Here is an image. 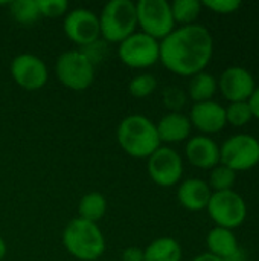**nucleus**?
<instances>
[{"label":"nucleus","instance_id":"f257e3e1","mask_svg":"<svg viewBox=\"0 0 259 261\" xmlns=\"http://www.w3.org/2000/svg\"><path fill=\"white\" fill-rule=\"evenodd\" d=\"M214 54V38L202 24H188L174 29L160 41L162 64L180 76H194L205 72Z\"/></svg>","mask_w":259,"mask_h":261},{"label":"nucleus","instance_id":"f03ea898","mask_svg":"<svg viewBox=\"0 0 259 261\" xmlns=\"http://www.w3.org/2000/svg\"><path fill=\"white\" fill-rule=\"evenodd\" d=\"M116 138L119 147L136 159H148L162 144L156 124L143 115L124 118L118 125Z\"/></svg>","mask_w":259,"mask_h":261},{"label":"nucleus","instance_id":"7ed1b4c3","mask_svg":"<svg viewBox=\"0 0 259 261\" xmlns=\"http://www.w3.org/2000/svg\"><path fill=\"white\" fill-rule=\"evenodd\" d=\"M66 251L79 261H96L105 252V237L98 223L84 219H73L63 232Z\"/></svg>","mask_w":259,"mask_h":261},{"label":"nucleus","instance_id":"20e7f679","mask_svg":"<svg viewBox=\"0 0 259 261\" xmlns=\"http://www.w3.org/2000/svg\"><path fill=\"white\" fill-rule=\"evenodd\" d=\"M101 37L108 43H122L137 28L136 3L131 0H111L99 15Z\"/></svg>","mask_w":259,"mask_h":261},{"label":"nucleus","instance_id":"39448f33","mask_svg":"<svg viewBox=\"0 0 259 261\" xmlns=\"http://www.w3.org/2000/svg\"><path fill=\"white\" fill-rule=\"evenodd\" d=\"M55 73L66 89L82 92L89 89L95 80V66L79 49H75L63 52L58 57Z\"/></svg>","mask_w":259,"mask_h":261},{"label":"nucleus","instance_id":"423d86ee","mask_svg":"<svg viewBox=\"0 0 259 261\" xmlns=\"http://www.w3.org/2000/svg\"><path fill=\"white\" fill-rule=\"evenodd\" d=\"M137 26L142 32L162 41L176 29L171 3L166 0H140L136 3Z\"/></svg>","mask_w":259,"mask_h":261},{"label":"nucleus","instance_id":"0eeeda50","mask_svg":"<svg viewBox=\"0 0 259 261\" xmlns=\"http://www.w3.org/2000/svg\"><path fill=\"white\" fill-rule=\"evenodd\" d=\"M206 210L218 228L231 231L241 226L247 217V205L244 199L234 190L212 193Z\"/></svg>","mask_w":259,"mask_h":261},{"label":"nucleus","instance_id":"6e6552de","mask_svg":"<svg viewBox=\"0 0 259 261\" xmlns=\"http://www.w3.org/2000/svg\"><path fill=\"white\" fill-rule=\"evenodd\" d=\"M119 60L131 69H147L160 60V41L140 32L131 34L118 47Z\"/></svg>","mask_w":259,"mask_h":261},{"label":"nucleus","instance_id":"1a4fd4ad","mask_svg":"<svg viewBox=\"0 0 259 261\" xmlns=\"http://www.w3.org/2000/svg\"><path fill=\"white\" fill-rule=\"evenodd\" d=\"M220 162L227 168L247 171L259 164V141L252 135H235L220 147Z\"/></svg>","mask_w":259,"mask_h":261},{"label":"nucleus","instance_id":"9d476101","mask_svg":"<svg viewBox=\"0 0 259 261\" xmlns=\"http://www.w3.org/2000/svg\"><path fill=\"white\" fill-rule=\"evenodd\" d=\"M148 174L156 185L171 188L182 180L183 159L174 148L160 145L148 158Z\"/></svg>","mask_w":259,"mask_h":261},{"label":"nucleus","instance_id":"9b49d317","mask_svg":"<svg viewBox=\"0 0 259 261\" xmlns=\"http://www.w3.org/2000/svg\"><path fill=\"white\" fill-rule=\"evenodd\" d=\"M64 32L70 41L79 47L101 40L99 17L87 8H75L64 17Z\"/></svg>","mask_w":259,"mask_h":261},{"label":"nucleus","instance_id":"f8f14e48","mask_svg":"<svg viewBox=\"0 0 259 261\" xmlns=\"http://www.w3.org/2000/svg\"><path fill=\"white\" fill-rule=\"evenodd\" d=\"M11 76L27 92L40 90L49 80L46 63L34 54H20L11 61Z\"/></svg>","mask_w":259,"mask_h":261},{"label":"nucleus","instance_id":"ddd939ff","mask_svg":"<svg viewBox=\"0 0 259 261\" xmlns=\"http://www.w3.org/2000/svg\"><path fill=\"white\" fill-rule=\"evenodd\" d=\"M218 87L229 102H243L250 99L252 93L256 89V84L255 78L247 69L232 66L221 73Z\"/></svg>","mask_w":259,"mask_h":261},{"label":"nucleus","instance_id":"4468645a","mask_svg":"<svg viewBox=\"0 0 259 261\" xmlns=\"http://www.w3.org/2000/svg\"><path fill=\"white\" fill-rule=\"evenodd\" d=\"M188 118L191 121V125L205 135L218 133L227 124L226 109L217 101H205L194 104Z\"/></svg>","mask_w":259,"mask_h":261},{"label":"nucleus","instance_id":"2eb2a0df","mask_svg":"<svg viewBox=\"0 0 259 261\" xmlns=\"http://www.w3.org/2000/svg\"><path fill=\"white\" fill-rule=\"evenodd\" d=\"M185 153L189 164L202 170H212L220 164L218 144L205 135L191 138L185 147Z\"/></svg>","mask_w":259,"mask_h":261},{"label":"nucleus","instance_id":"dca6fc26","mask_svg":"<svg viewBox=\"0 0 259 261\" xmlns=\"http://www.w3.org/2000/svg\"><path fill=\"white\" fill-rule=\"evenodd\" d=\"M211 196H212V190L209 184L197 177L183 180L177 190V199L180 205L192 213L206 210Z\"/></svg>","mask_w":259,"mask_h":261},{"label":"nucleus","instance_id":"f3484780","mask_svg":"<svg viewBox=\"0 0 259 261\" xmlns=\"http://www.w3.org/2000/svg\"><path fill=\"white\" fill-rule=\"evenodd\" d=\"M157 135L160 142L176 144L182 142L189 138L191 135V121L186 115L180 112H169L166 113L157 124Z\"/></svg>","mask_w":259,"mask_h":261},{"label":"nucleus","instance_id":"a211bd4d","mask_svg":"<svg viewBox=\"0 0 259 261\" xmlns=\"http://www.w3.org/2000/svg\"><path fill=\"white\" fill-rule=\"evenodd\" d=\"M206 245L209 254L221 258L223 261H234L240 255V245L237 236L231 229L215 226L209 231L206 237Z\"/></svg>","mask_w":259,"mask_h":261},{"label":"nucleus","instance_id":"6ab92c4d","mask_svg":"<svg viewBox=\"0 0 259 261\" xmlns=\"http://www.w3.org/2000/svg\"><path fill=\"white\" fill-rule=\"evenodd\" d=\"M182 246L172 237L153 240L143 251L145 261H182Z\"/></svg>","mask_w":259,"mask_h":261},{"label":"nucleus","instance_id":"aec40b11","mask_svg":"<svg viewBox=\"0 0 259 261\" xmlns=\"http://www.w3.org/2000/svg\"><path fill=\"white\" fill-rule=\"evenodd\" d=\"M79 219L92 223H98L107 213V199L98 191H92L82 196L78 205Z\"/></svg>","mask_w":259,"mask_h":261},{"label":"nucleus","instance_id":"412c9836","mask_svg":"<svg viewBox=\"0 0 259 261\" xmlns=\"http://www.w3.org/2000/svg\"><path fill=\"white\" fill-rule=\"evenodd\" d=\"M217 89H218V81L215 80V76L208 72H200L191 78L189 96L195 104L205 102V101H212Z\"/></svg>","mask_w":259,"mask_h":261},{"label":"nucleus","instance_id":"4be33fe9","mask_svg":"<svg viewBox=\"0 0 259 261\" xmlns=\"http://www.w3.org/2000/svg\"><path fill=\"white\" fill-rule=\"evenodd\" d=\"M11 17L21 26L34 24L41 15L38 11L37 0H15L9 3Z\"/></svg>","mask_w":259,"mask_h":261},{"label":"nucleus","instance_id":"5701e85b","mask_svg":"<svg viewBox=\"0 0 259 261\" xmlns=\"http://www.w3.org/2000/svg\"><path fill=\"white\" fill-rule=\"evenodd\" d=\"M202 2L198 0H176L171 3V11L176 23L182 26L194 24L202 12Z\"/></svg>","mask_w":259,"mask_h":261},{"label":"nucleus","instance_id":"b1692460","mask_svg":"<svg viewBox=\"0 0 259 261\" xmlns=\"http://www.w3.org/2000/svg\"><path fill=\"white\" fill-rule=\"evenodd\" d=\"M237 180V173L226 165H217L212 168L211 176H209V187L212 193H220V191H229L234 190Z\"/></svg>","mask_w":259,"mask_h":261},{"label":"nucleus","instance_id":"393cba45","mask_svg":"<svg viewBox=\"0 0 259 261\" xmlns=\"http://www.w3.org/2000/svg\"><path fill=\"white\" fill-rule=\"evenodd\" d=\"M157 89V80L156 76H153L151 73H140L136 75L130 84H128V92L131 96L137 98V99H143L148 98L150 95L154 93V90Z\"/></svg>","mask_w":259,"mask_h":261},{"label":"nucleus","instance_id":"a878e982","mask_svg":"<svg viewBox=\"0 0 259 261\" xmlns=\"http://www.w3.org/2000/svg\"><path fill=\"white\" fill-rule=\"evenodd\" d=\"M253 118L250 106L247 101L243 102H231L226 109V121L234 127H244Z\"/></svg>","mask_w":259,"mask_h":261},{"label":"nucleus","instance_id":"bb28decb","mask_svg":"<svg viewBox=\"0 0 259 261\" xmlns=\"http://www.w3.org/2000/svg\"><path fill=\"white\" fill-rule=\"evenodd\" d=\"M38 11L41 17L58 18L69 12L67 0H37Z\"/></svg>","mask_w":259,"mask_h":261},{"label":"nucleus","instance_id":"cd10ccee","mask_svg":"<svg viewBox=\"0 0 259 261\" xmlns=\"http://www.w3.org/2000/svg\"><path fill=\"white\" fill-rule=\"evenodd\" d=\"M202 5L217 14H232L241 8V2L238 0H205Z\"/></svg>","mask_w":259,"mask_h":261},{"label":"nucleus","instance_id":"c85d7f7f","mask_svg":"<svg viewBox=\"0 0 259 261\" xmlns=\"http://www.w3.org/2000/svg\"><path fill=\"white\" fill-rule=\"evenodd\" d=\"M186 98L185 93L177 89V87H168L163 92V102L168 109H171V112H179L183 104H185Z\"/></svg>","mask_w":259,"mask_h":261},{"label":"nucleus","instance_id":"c756f323","mask_svg":"<svg viewBox=\"0 0 259 261\" xmlns=\"http://www.w3.org/2000/svg\"><path fill=\"white\" fill-rule=\"evenodd\" d=\"M79 50L92 61L93 66H96L98 63H101L105 57V52H107V46L104 41L98 40L89 46H84V47H79Z\"/></svg>","mask_w":259,"mask_h":261},{"label":"nucleus","instance_id":"7c9ffc66","mask_svg":"<svg viewBox=\"0 0 259 261\" xmlns=\"http://www.w3.org/2000/svg\"><path fill=\"white\" fill-rule=\"evenodd\" d=\"M122 261H145L143 251L136 246H130L122 252Z\"/></svg>","mask_w":259,"mask_h":261},{"label":"nucleus","instance_id":"2f4dec72","mask_svg":"<svg viewBox=\"0 0 259 261\" xmlns=\"http://www.w3.org/2000/svg\"><path fill=\"white\" fill-rule=\"evenodd\" d=\"M247 102L250 106V110H252L253 118L259 119V87L255 89V92L252 93V96H250V99Z\"/></svg>","mask_w":259,"mask_h":261},{"label":"nucleus","instance_id":"473e14b6","mask_svg":"<svg viewBox=\"0 0 259 261\" xmlns=\"http://www.w3.org/2000/svg\"><path fill=\"white\" fill-rule=\"evenodd\" d=\"M192 261H223V260H221V258H218V257H215V255H212V254H209V252H205V254L197 255V257H195Z\"/></svg>","mask_w":259,"mask_h":261},{"label":"nucleus","instance_id":"72a5a7b5","mask_svg":"<svg viewBox=\"0 0 259 261\" xmlns=\"http://www.w3.org/2000/svg\"><path fill=\"white\" fill-rule=\"evenodd\" d=\"M5 255H6V243H5V240L0 237V261L5 258Z\"/></svg>","mask_w":259,"mask_h":261}]
</instances>
